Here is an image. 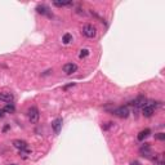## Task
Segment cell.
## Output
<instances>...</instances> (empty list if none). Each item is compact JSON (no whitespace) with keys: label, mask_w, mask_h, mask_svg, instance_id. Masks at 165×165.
<instances>
[{"label":"cell","mask_w":165,"mask_h":165,"mask_svg":"<svg viewBox=\"0 0 165 165\" xmlns=\"http://www.w3.org/2000/svg\"><path fill=\"white\" fill-rule=\"evenodd\" d=\"M13 146L17 150H19V152H30L28 151V144L26 141H22V139H15L13 141Z\"/></svg>","instance_id":"obj_1"},{"label":"cell","mask_w":165,"mask_h":165,"mask_svg":"<svg viewBox=\"0 0 165 165\" xmlns=\"http://www.w3.org/2000/svg\"><path fill=\"white\" fill-rule=\"evenodd\" d=\"M82 34H84L87 38L92 39L97 35V28H95L93 25H85L84 27H82Z\"/></svg>","instance_id":"obj_2"},{"label":"cell","mask_w":165,"mask_h":165,"mask_svg":"<svg viewBox=\"0 0 165 165\" xmlns=\"http://www.w3.org/2000/svg\"><path fill=\"white\" fill-rule=\"evenodd\" d=\"M146 102H147L146 97H143V95H138V97H137L134 101L129 102V105H130V106H134L135 108H142V107H144V106L147 105Z\"/></svg>","instance_id":"obj_3"},{"label":"cell","mask_w":165,"mask_h":165,"mask_svg":"<svg viewBox=\"0 0 165 165\" xmlns=\"http://www.w3.org/2000/svg\"><path fill=\"white\" fill-rule=\"evenodd\" d=\"M39 117H40V115H39V110L36 107H31L30 110H28V120H30V123L36 124L39 121Z\"/></svg>","instance_id":"obj_4"},{"label":"cell","mask_w":165,"mask_h":165,"mask_svg":"<svg viewBox=\"0 0 165 165\" xmlns=\"http://www.w3.org/2000/svg\"><path fill=\"white\" fill-rule=\"evenodd\" d=\"M113 113H115L116 116H119V117L125 119V117H128L129 113H130V112H129L128 106H121V107L115 108V110H113Z\"/></svg>","instance_id":"obj_5"},{"label":"cell","mask_w":165,"mask_h":165,"mask_svg":"<svg viewBox=\"0 0 165 165\" xmlns=\"http://www.w3.org/2000/svg\"><path fill=\"white\" fill-rule=\"evenodd\" d=\"M139 154H141L143 157H148L150 159L152 155V150H151V147H150V144L144 143V146H142L141 150H139Z\"/></svg>","instance_id":"obj_6"},{"label":"cell","mask_w":165,"mask_h":165,"mask_svg":"<svg viewBox=\"0 0 165 165\" xmlns=\"http://www.w3.org/2000/svg\"><path fill=\"white\" fill-rule=\"evenodd\" d=\"M76 71H77V64H75V63H66L63 66V72L66 75H71Z\"/></svg>","instance_id":"obj_7"},{"label":"cell","mask_w":165,"mask_h":165,"mask_svg":"<svg viewBox=\"0 0 165 165\" xmlns=\"http://www.w3.org/2000/svg\"><path fill=\"white\" fill-rule=\"evenodd\" d=\"M142 113H143V116H146V117H151L155 113V107L152 105H146L144 107H142Z\"/></svg>","instance_id":"obj_8"},{"label":"cell","mask_w":165,"mask_h":165,"mask_svg":"<svg viewBox=\"0 0 165 165\" xmlns=\"http://www.w3.org/2000/svg\"><path fill=\"white\" fill-rule=\"evenodd\" d=\"M62 119L61 117H58V119H56V120L52 123V128H53V131L56 134H59V131H61V129H62Z\"/></svg>","instance_id":"obj_9"},{"label":"cell","mask_w":165,"mask_h":165,"mask_svg":"<svg viewBox=\"0 0 165 165\" xmlns=\"http://www.w3.org/2000/svg\"><path fill=\"white\" fill-rule=\"evenodd\" d=\"M0 101L10 103L13 101V94L10 92H0Z\"/></svg>","instance_id":"obj_10"},{"label":"cell","mask_w":165,"mask_h":165,"mask_svg":"<svg viewBox=\"0 0 165 165\" xmlns=\"http://www.w3.org/2000/svg\"><path fill=\"white\" fill-rule=\"evenodd\" d=\"M150 134H151V130H150V129H144V130L139 131L138 135H137V138H138V141H144Z\"/></svg>","instance_id":"obj_11"},{"label":"cell","mask_w":165,"mask_h":165,"mask_svg":"<svg viewBox=\"0 0 165 165\" xmlns=\"http://www.w3.org/2000/svg\"><path fill=\"white\" fill-rule=\"evenodd\" d=\"M36 10H38V13H40V14H46L48 17H52V14L48 12V7H45V5H38L36 7Z\"/></svg>","instance_id":"obj_12"},{"label":"cell","mask_w":165,"mask_h":165,"mask_svg":"<svg viewBox=\"0 0 165 165\" xmlns=\"http://www.w3.org/2000/svg\"><path fill=\"white\" fill-rule=\"evenodd\" d=\"M3 111H4V112H7V113H13L15 111V107H14V105H13V103H8V105L3 108Z\"/></svg>","instance_id":"obj_13"},{"label":"cell","mask_w":165,"mask_h":165,"mask_svg":"<svg viewBox=\"0 0 165 165\" xmlns=\"http://www.w3.org/2000/svg\"><path fill=\"white\" fill-rule=\"evenodd\" d=\"M62 41H63V44H70L72 41V35L71 34H64L63 38H62Z\"/></svg>","instance_id":"obj_14"},{"label":"cell","mask_w":165,"mask_h":165,"mask_svg":"<svg viewBox=\"0 0 165 165\" xmlns=\"http://www.w3.org/2000/svg\"><path fill=\"white\" fill-rule=\"evenodd\" d=\"M54 5L56 7H66V5H72V1H62V3H58V1H54Z\"/></svg>","instance_id":"obj_15"},{"label":"cell","mask_w":165,"mask_h":165,"mask_svg":"<svg viewBox=\"0 0 165 165\" xmlns=\"http://www.w3.org/2000/svg\"><path fill=\"white\" fill-rule=\"evenodd\" d=\"M88 56H89V50H88V49H81V50H80V54H79L80 58H85V57H88Z\"/></svg>","instance_id":"obj_16"},{"label":"cell","mask_w":165,"mask_h":165,"mask_svg":"<svg viewBox=\"0 0 165 165\" xmlns=\"http://www.w3.org/2000/svg\"><path fill=\"white\" fill-rule=\"evenodd\" d=\"M156 138H157V139H160V141H165V134H164V133H159V134H156Z\"/></svg>","instance_id":"obj_17"},{"label":"cell","mask_w":165,"mask_h":165,"mask_svg":"<svg viewBox=\"0 0 165 165\" xmlns=\"http://www.w3.org/2000/svg\"><path fill=\"white\" fill-rule=\"evenodd\" d=\"M130 165H141V164H139L138 161H131V162H130Z\"/></svg>","instance_id":"obj_18"},{"label":"cell","mask_w":165,"mask_h":165,"mask_svg":"<svg viewBox=\"0 0 165 165\" xmlns=\"http://www.w3.org/2000/svg\"><path fill=\"white\" fill-rule=\"evenodd\" d=\"M4 116V111H3V108H0V117H3Z\"/></svg>","instance_id":"obj_19"},{"label":"cell","mask_w":165,"mask_h":165,"mask_svg":"<svg viewBox=\"0 0 165 165\" xmlns=\"http://www.w3.org/2000/svg\"><path fill=\"white\" fill-rule=\"evenodd\" d=\"M156 165H165V162H164V161H157Z\"/></svg>","instance_id":"obj_20"},{"label":"cell","mask_w":165,"mask_h":165,"mask_svg":"<svg viewBox=\"0 0 165 165\" xmlns=\"http://www.w3.org/2000/svg\"><path fill=\"white\" fill-rule=\"evenodd\" d=\"M12 165H17V164H12Z\"/></svg>","instance_id":"obj_21"}]
</instances>
